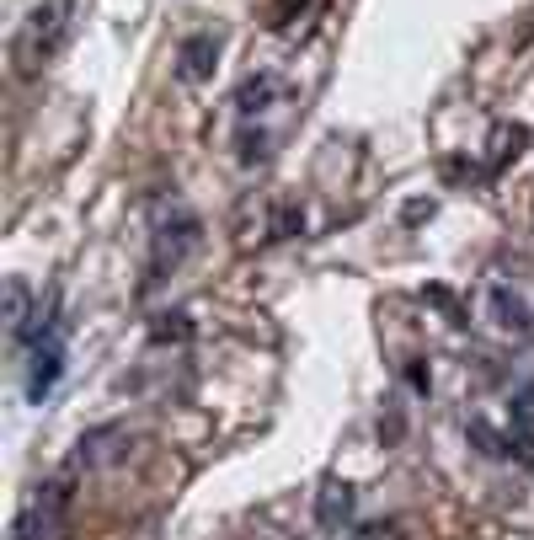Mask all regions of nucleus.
<instances>
[{"instance_id": "1", "label": "nucleus", "mask_w": 534, "mask_h": 540, "mask_svg": "<svg viewBox=\"0 0 534 540\" xmlns=\"http://www.w3.org/2000/svg\"><path fill=\"white\" fill-rule=\"evenodd\" d=\"M70 11H75V0H38V6H33V17H27L22 33H17L22 75H33L43 59L59 54V43H65V33H70Z\"/></svg>"}, {"instance_id": "2", "label": "nucleus", "mask_w": 534, "mask_h": 540, "mask_svg": "<svg viewBox=\"0 0 534 540\" xmlns=\"http://www.w3.org/2000/svg\"><path fill=\"white\" fill-rule=\"evenodd\" d=\"M198 236H203V230H198L193 209H182V204L155 209V225H150V284L166 279V273L198 246Z\"/></svg>"}, {"instance_id": "3", "label": "nucleus", "mask_w": 534, "mask_h": 540, "mask_svg": "<svg viewBox=\"0 0 534 540\" xmlns=\"http://www.w3.org/2000/svg\"><path fill=\"white\" fill-rule=\"evenodd\" d=\"M70 476H54V482H43L27 508L17 514V540H59L65 535V519H70Z\"/></svg>"}, {"instance_id": "4", "label": "nucleus", "mask_w": 534, "mask_h": 540, "mask_svg": "<svg viewBox=\"0 0 534 540\" xmlns=\"http://www.w3.org/2000/svg\"><path fill=\"white\" fill-rule=\"evenodd\" d=\"M486 316L513 337H534V295L518 284H492L486 289Z\"/></svg>"}, {"instance_id": "5", "label": "nucleus", "mask_w": 534, "mask_h": 540, "mask_svg": "<svg viewBox=\"0 0 534 540\" xmlns=\"http://www.w3.org/2000/svg\"><path fill=\"white\" fill-rule=\"evenodd\" d=\"M214 59H219V33H187L182 38V54H177V75L187 86H198V81H209L214 75Z\"/></svg>"}, {"instance_id": "6", "label": "nucleus", "mask_w": 534, "mask_h": 540, "mask_svg": "<svg viewBox=\"0 0 534 540\" xmlns=\"http://www.w3.org/2000/svg\"><path fill=\"white\" fill-rule=\"evenodd\" d=\"M353 519V487L348 482H326L321 498H316V524L321 530H342Z\"/></svg>"}, {"instance_id": "7", "label": "nucleus", "mask_w": 534, "mask_h": 540, "mask_svg": "<svg viewBox=\"0 0 534 540\" xmlns=\"http://www.w3.org/2000/svg\"><path fill=\"white\" fill-rule=\"evenodd\" d=\"M123 428H91V434L81 439V455H75V466H102V460L123 455Z\"/></svg>"}, {"instance_id": "8", "label": "nucleus", "mask_w": 534, "mask_h": 540, "mask_svg": "<svg viewBox=\"0 0 534 540\" xmlns=\"http://www.w3.org/2000/svg\"><path fill=\"white\" fill-rule=\"evenodd\" d=\"M33 316H38V311H33V295H27V284H22V279H6V327H11V337H22Z\"/></svg>"}, {"instance_id": "9", "label": "nucleus", "mask_w": 534, "mask_h": 540, "mask_svg": "<svg viewBox=\"0 0 534 540\" xmlns=\"http://www.w3.org/2000/svg\"><path fill=\"white\" fill-rule=\"evenodd\" d=\"M273 97H278V81H273V75H257V81H246L241 91H235V113L251 118V113H262Z\"/></svg>"}, {"instance_id": "10", "label": "nucleus", "mask_w": 534, "mask_h": 540, "mask_svg": "<svg viewBox=\"0 0 534 540\" xmlns=\"http://www.w3.org/2000/svg\"><path fill=\"white\" fill-rule=\"evenodd\" d=\"M513 439L534 450V385H524V391L513 396Z\"/></svg>"}, {"instance_id": "11", "label": "nucleus", "mask_w": 534, "mask_h": 540, "mask_svg": "<svg viewBox=\"0 0 534 540\" xmlns=\"http://www.w3.org/2000/svg\"><path fill=\"white\" fill-rule=\"evenodd\" d=\"M150 337L155 343H187V337H193V321H187L182 311H161L150 321Z\"/></svg>"}, {"instance_id": "12", "label": "nucleus", "mask_w": 534, "mask_h": 540, "mask_svg": "<svg viewBox=\"0 0 534 540\" xmlns=\"http://www.w3.org/2000/svg\"><path fill=\"white\" fill-rule=\"evenodd\" d=\"M470 439H476V444H481L486 455H513V444L502 439V434H492V428H486L481 418H470Z\"/></svg>"}, {"instance_id": "13", "label": "nucleus", "mask_w": 534, "mask_h": 540, "mask_svg": "<svg viewBox=\"0 0 534 540\" xmlns=\"http://www.w3.org/2000/svg\"><path fill=\"white\" fill-rule=\"evenodd\" d=\"M353 540H390L385 524H364V530H353Z\"/></svg>"}, {"instance_id": "14", "label": "nucleus", "mask_w": 534, "mask_h": 540, "mask_svg": "<svg viewBox=\"0 0 534 540\" xmlns=\"http://www.w3.org/2000/svg\"><path fill=\"white\" fill-rule=\"evenodd\" d=\"M406 380H412L417 391H428V369H422V364H412V369H406Z\"/></svg>"}, {"instance_id": "15", "label": "nucleus", "mask_w": 534, "mask_h": 540, "mask_svg": "<svg viewBox=\"0 0 534 540\" xmlns=\"http://www.w3.org/2000/svg\"><path fill=\"white\" fill-rule=\"evenodd\" d=\"M289 11H294V0H278V6H273V27H284Z\"/></svg>"}]
</instances>
